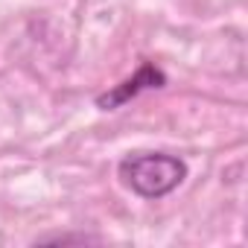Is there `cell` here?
I'll return each instance as SVG.
<instances>
[{
	"mask_svg": "<svg viewBox=\"0 0 248 248\" xmlns=\"http://www.w3.org/2000/svg\"><path fill=\"white\" fill-rule=\"evenodd\" d=\"M164 73L158 70V67H152V64H140V70L132 76V79H126V82H120L117 88H111L108 93H102L99 99H96V105L99 108H105V111H111V108H117V105H123V102H129L132 96H138L140 91H149V88H164Z\"/></svg>",
	"mask_w": 248,
	"mask_h": 248,
	"instance_id": "7a4b0ae2",
	"label": "cell"
},
{
	"mask_svg": "<svg viewBox=\"0 0 248 248\" xmlns=\"http://www.w3.org/2000/svg\"><path fill=\"white\" fill-rule=\"evenodd\" d=\"M120 178L140 199H161L187 178V164L167 152L129 155L120 161Z\"/></svg>",
	"mask_w": 248,
	"mask_h": 248,
	"instance_id": "6da1fadb",
	"label": "cell"
}]
</instances>
